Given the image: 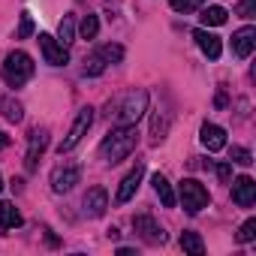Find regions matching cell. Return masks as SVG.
I'll list each match as a JSON object with an SVG mask.
<instances>
[{
  "label": "cell",
  "instance_id": "6da1fadb",
  "mask_svg": "<svg viewBox=\"0 0 256 256\" xmlns=\"http://www.w3.org/2000/svg\"><path fill=\"white\" fill-rule=\"evenodd\" d=\"M139 145V130L136 124H118L114 130H108V136L100 142V160L106 163H120L126 160Z\"/></svg>",
  "mask_w": 256,
  "mask_h": 256
},
{
  "label": "cell",
  "instance_id": "7a4b0ae2",
  "mask_svg": "<svg viewBox=\"0 0 256 256\" xmlns=\"http://www.w3.org/2000/svg\"><path fill=\"white\" fill-rule=\"evenodd\" d=\"M108 118H114L118 124H136L145 112H148V90L136 88V90H126L120 96H114L108 106H106Z\"/></svg>",
  "mask_w": 256,
  "mask_h": 256
},
{
  "label": "cell",
  "instance_id": "3957f363",
  "mask_svg": "<svg viewBox=\"0 0 256 256\" xmlns=\"http://www.w3.org/2000/svg\"><path fill=\"white\" fill-rule=\"evenodd\" d=\"M34 58L28 54V52H22V48H16V52H10L6 54V60H4V66H0V76H4V82L10 84V88H22V84H28L30 78H34Z\"/></svg>",
  "mask_w": 256,
  "mask_h": 256
},
{
  "label": "cell",
  "instance_id": "277c9868",
  "mask_svg": "<svg viewBox=\"0 0 256 256\" xmlns=\"http://www.w3.org/2000/svg\"><path fill=\"white\" fill-rule=\"evenodd\" d=\"M175 199L181 202V208H184L187 214H199L202 208L211 205V193H208L199 181H193V178H184V181L178 184V196H175Z\"/></svg>",
  "mask_w": 256,
  "mask_h": 256
},
{
  "label": "cell",
  "instance_id": "5b68a950",
  "mask_svg": "<svg viewBox=\"0 0 256 256\" xmlns=\"http://www.w3.org/2000/svg\"><path fill=\"white\" fill-rule=\"evenodd\" d=\"M90 124H94V108L90 106H84V108H78V114H76V120H72V126H70V133L64 136V142L58 145V151L60 154H66V151H72L84 136H88V130H90Z\"/></svg>",
  "mask_w": 256,
  "mask_h": 256
},
{
  "label": "cell",
  "instance_id": "8992f818",
  "mask_svg": "<svg viewBox=\"0 0 256 256\" xmlns=\"http://www.w3.org/2000/svg\"><path fill=\"white\" fill-rule=\"evenodd\" d=\"M82 181V166L78 163H60L52 169V190L54 193H70Z\"/></svg>",
  "mask_w": 256,
  "mask_h": 256
},
{
  "label": "cell",
  "instance_id": "52a82bcc",
  "mask_svg": "<svg viewBox=\"0 0 256 256\" xmlns=\"http://www.w3.org/2000/svg\"><path fill=\"white\" fill-rule=\"evenodd\" d=\"M46 148H48V130H46V126L30 130V136H28V154H24V169H28V172L36 169V163H40V157L46 154Z\"/></svg>",
  "mask_w": 256,
  "mask_h": 256
},
{
  "label": "cell",
  "instance_id": "ba28073f",
  "mask_svg": "<svg viewBox=\"0 0 256 256\" xmlns=\"http://www.w3.org/2000/svg\"><path fill=\"white\" fill-rule=\"evenodd\" d=\"M133 229H136L139 238L148 241V244H166V229H163L151 214H136V217H133Z\"/></svg>",
  "mask_w": 256,
  "mask_h": 256
},
{
  "label": "cell",
  "instance_id": "9c48e42d",
  "mask_svg": "<svg viewBox=\"0 0 256 256\" xmlns=\"http://www.w3.org/2000/svg\"><path fill=\"white\" fill-rule=\"evenodd\" d=\"M40 48H42L46 64H52V66H66V64H70V48H66V46H60L54 36L40 34Z\"/></svg>",
  "mask_w": 256,
  "mask_h": 256
},
{
  "label": "cell",
  "instance_id": "30bf717a",
  "mask_svg": "<svg viewBox=\"0 0 256 256\" xmlns=\"http://www.w3.org/2000/svg\"><path fill=\"white\" fill-rule=\"evenodd\" d=\"M142 178H145V163H136V169H130V172L124 175V181H120V187H118V193H114V202H118V205L130 202V199L136 196Z\"/></svg>",
  "mask_w": 256,
  "mask_h": 256
},
{
  "label": "cell",
  "instance_id": "8fae6325",
  "mask_svg": "<svg viewBox=\"0 0 256 256\" xmlns=\"http://www.w3.org/2000/svg\"><path fill=\"white\" fill-rule=\"evenodd\" d=\"M232 184V202L238 205V208H250L253 202H256V181L250 178V175H238L235 181H229Z\"/></svg>",
  "mask_w": 256,
  "mask_h": 256
},
{
  "label": "cell",
  "instance_id": "7c38bea8",
  "mask_svg": "<svg viewBox=\"0 0 256 256\" xmlns=\"http://www.w3.org/2000/svg\"><path fill=\"white\" fill-rule=\"evenodd\" d=\"M82 208H84V214L88 217H102L106 214V208H108V193L102 190V187H90L88 193H84V199H82Z\"/></svg>",
  "mask_w": 256,
  "mask_h": 256
},
{
  "label": "cell",
  "instance_id": "4fadbf2b",
  "mask_svg": "<svg viewBox=\"0 0 256 256\" xmlns=\"http://www.w3.org/2000/svg\"><path fill=\"white\" fill-rule=\"evenodd\" d=\"M253 48H256V28H253V24H244L241 30L232 34V52H235L238 58H250Z\"/></svg>",
  "mask_w": 256,
  "mask_h": 256
},
{
  "label": "cell",
  "instance_id": "5bb4252c",
  "mask_svg": "<svg viewBox=\"0 0 256 256\" xmlns=\"http://www.w3.org/2000/svg\"><path fill=\"white\" fill-rule=\"evenodd\" d=\"M193 40H196V46L202 48V54H205L208 60H217V58L223 54V46H220V36H214V34H208L205 28H199V30L193 34Z\"/></svg>",
  "mask_w": 256,
  "mask_h": 256
},
{
  "label": "cell",
  "instance_id": "9a60e30c",
  "mask_svg": "<svg viewBox=\"0 0 256 256\" xmlns=\"http://www.w3.org/2000/svg\"><path fill=\"white\" fill-rule=\"evenodd\" d=\"M199 139H202V145L208 151H223L226 148V130H223V126H217V124H202Z\"/></svg>",
  "mask_w": 256,
  "mask_h": 256
},
{
  "label": "cell",
  "instance_id": "2e32d148",
  "mask_svg": "<svg viewBox=\"0 0 256 256\" xmlns=\"http://www.w3.org/2000/svg\"><path fill=\"white\" fill-rule=\"evenodd\" d=\"M22 223H24V217L12 202H0V229L10 232V229H18Z\"/></svg>",
  "mask_w": 256,
  "mask_h": 256
},
{
  "label": "cell",
  "instance_id": "e0dca14e",
  "mask_svg": "<svg viewBox=\"0 0 256 256\" xmlns=\"http://www.w3.org/2000/svg\"><path fill=\"white\" fill-rule=\"evenodd\" d=\"M151 184H154V193L160 196V202H163V208H175V202H178V199H175V190H172V184H169V178L157 172V175L151 178Z\"/></svg>",
  "mask_w": 256,
  "mask_h": 256
},
{
  "label": "cell",
  "instance_id": "ac0fdd59",
  "mask_svg": "<svg viewBox=\"0 0 256 256\" xmlns=\"http://www.w3.org/2000/svg\"><path fill=\"white\" fill-rule=\"evenodd\" d=\"M0 112L10 124H22L24 120V106L16 100V96H0Z\"/></svg>",
  "mask_w": 256,
  "mask_h": 256
},
{
  "label": "cell",
  "instance_id": "d6986e66",
  "mask_svg": "<svg viewBox=\"0 0 256 256\" xmlns=\"http://www.w3.org/2000/svg\"><path fill=\"white\" fill-rule=\"evenodd\" d=\"M72 40H76V16H72V12H66V16L60 18V24H58V42L70 48V42H72Z\"/></svg>",
  "mask_w": 256,
  "mask_h": 256
},
{
  "label": "cell",
  "instance_id": "ffe728a7",
  "mask_svg": "<svg viewBox=\"0 0 256 256\" xmlns=\"http://www.w3.org/2000/svg\"><path fill=\"white\" fill-rule=\"evenodd\" d=\"M181 247H184V253H190V256H202L205 253V241H202V235L199 232H181Z\"/></svg>",
  "mask_w": 256,
  "mask_h": 256
},
{
  "label": "cell",
  "instance_id": "44dd1931",
  "mask_svg": "<svg viewBox=\"0 0 256 256\" xmlns=\"http://www.w3.org/2000/svg\"><path fill=\"white\" fill-rule=\"evenodd\" d=\"M226 10L223 6H208V10H202V16H199V22L205 24V28H220L223 22H226Z\"/></svg>",
  "mask_w": 256,
  "mask_h": 256
},
{
  "label": "cell",
  "instance_id": "7402d4cb",
  "mask_svg": "<svg viewBox=\"0 0 256 256\" xmlns=\"http://www.w3.org/2000/svg\"><path fill=\"white\" fill-rule=\"evenodd\" d=\"M166 126H169V120L160 118V112H154V118H151V145H160L166 139Z\"/></svg>",
  "mask_w": 256,
  "mask_h": 256
},
{
  "label": "cell",
  "instance_id": "603a6c76",
  "mask_svg": "<svg viewBox=\"0 0 256 256\" xmlns=\"http://www.w3.org/2000/svg\"><path fill=\"white\" fill-rule=\"evenodd\" d=\"M78 34H82V40H96V34H100V18L88 12V16L82 18V24H78Z\"/></svg>",
  "mask_w": 256,
  "mask_h": 256
},
{
  "label": "cell",
  "instance_id": "cb8c5ba5",
  "mask_svg": "<svg viewBox=\"0 0 256 256\" xmlns=\"http://www.w3.org/2000/svg\"><path fill=\"white\" fill-rule=\"evenodd\" d=\"M96 54H100L106 64H118V60H124V48H120V46H112V42H108V46H100Z\"/></svg>",
  "mask_w": 256,
  "mask_h": 256
},
{
  "label": "cell",
  "instance_id": "d4e9b609",
  "mask_svg": "<svg viewBox=\"0 0 256 256\" xmlns=\"http://www.w3.org/2000/svg\"><path fill=\"white\" fill-rule=\"evenodd\" d=\"M253 238H256V220L250 217V220H244V223H241V229H238L235 241H238V244H250Z\"/></svg>",
  "mask_w": 256,
  "mask_h": 256
},
{
  "label": "cell",
  "instance_id": "484cf974",
  "mask_svg": "<svg viewBox=\"0 0 256 256\" xmlns=\"http://www.w3.org/2000/svg\"><path fill=\"white\" fill-rule=\"evenodd\" d=\"M84 76H102L106 72V60L100 58V54H90L88 60H84V70H82Z\"/></svg>",
  "mask_w": 256,
  "mask_h": 256
},
{
  "label": "cell",
  "instance_id": "4316f807",
  "mask_svg": "<svg viewBox=\"0 0 256 256\" xmlns=\"http://www.w3.org/2000/svg\"><path fill=\"white\" fill-rule=\"evenodd\" d=\"M229 157H232V163H238V166H250V163H253V154H250L247 148H241V145H232Z\"/></svg>",
  "mask_w": 256,
  "mask_h": 256
},
{
  "label": "cell",
  "instance_id": "83f0119b",
  "mask_svg": "<svg viewBox=\"0 0 256 256\" xmlns=\"http://www.w3.org/2000/svg\"><path fill=\"white\" fill-rule=\"evenodd\" d=\"M205 6V0H172V10L175 12H196Z\"/></svg>",
  "mask_w": 256,
  "mask_h": 256
},
{
  "label": "cell",
  "instance_id": "f1b7e54d",
  "mask_svg": "<svg viewBox=\"0 0 256 256\" xmlns=\"http://www.w3.org/2000/svg\"><path fill=\"white\" fill-rule=\"evenodd\" d=\"M235 16H241V18H253L256 16V0H241V4L235 6Z\"/></svg>",
  "mask_w": 256,
  "mask_h": 256
},
{
  "label": "cell",
  "instance_id": "f546056e",
  "mask_svg": "<svg viewBox=\"0 0 256 256\" xmlns=\"http://www.w3.org/2000/svg\"><path fill=\"white\" fill-rule=\"evenodd\" d=\"M34 34V18H30V12H22V24H18V40H28Z\"/></svg>",
  "mask_w": 256,
  "mask_h": 256
},
{
  "label": "cell",
  "instance_id": "4dcf8cb0",
  "mask_svg": "<svg viewBox=\"0 0 256 256\" xmlns=\"http://www.w3.org/2000/svg\"><path fill=\"white\" fill-rule=\"evenodd\" d=\"M214 172H217V178H220L223 184H229V181H232V166H229V163H217V166H214Z\"/></svg>",
  "mask_w": 256,
  "mask_h": 256
},
{
  "label": "cell",
  "instance_id": "1f68e13d",
  "mask_svg": "<svg viewBox=\"0 0 256 256\" xmlns=\"http://www.w3.org/2000/svg\"><path fill=\"white\" fill-rule=\"evenodd\" d=\"M6 145H10V136H6V133H4V130H0V151H4V148H6Z\"/></svg>",
  "mask_w": 256,
  "mask_h": 256
},
{
  "label": "cell",
  "instance_id": "d6a6232c",
  "mask_svg": "<svg viewBox=\"0 0 256 256\" xmlns=\"http://www.w3.org/2000/svg\"><path fill=\"white\" fill-rule=\"evenodd\" d=\"M0 193H4V178H0Z\"/></svg>",
  "mask_w": 256,
  "mask_h": 256
}]
</instances>
